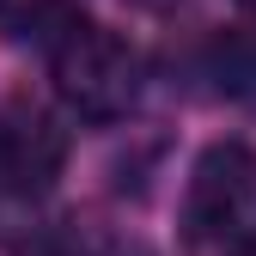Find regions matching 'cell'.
<instances>
[{
	"label": "cell",
	"mask_w": 256,
	"mask_h": 256,
	"mask_svg": "<svg viewBox=\"0 0 256 256\" xmlns=\"http://www.w3.org/2000/svg\"><path fill=\"white\" fill-rule=\"evenodd\" d=\"M250 202H256V152L244 140H214L196 158L189 189H183V232H189V244L226 238L244 220Z\"/></svg>",
	"instance_id": "2"
},
{
	"label": "cell",
	"mask_w": 256,
	"mask_h": 256,
	"mask_svg": "<svg viewBox=\"0 0 256 256\" xmlns=\"http://www.w3.org/2000/svg\"><path fill=\"white\" fill-rule=\"evenodd\" d=\"M49 80L55 98L68 104L80 122H122L140 104V55L128 49V37H116L110 24H74L68 37L49 49Z\"/></svg>",
	"instance_id": "1"
},
{
	"label": "cell",
	"mask_w": 256,
	"mask_h": 256,
	"mask_svg": "<svg viewBox=\"0 0 256 256\" xmlns=\"http://www.w3.org/2000/svg\"><path fill=\"white\" fill-rule=\"evenodd\" d=\"M74 24H80L74 0H0V30L12 43H49L55 49Z\"/></svg>",
	"instance_id": "4"
},
{
	"label": "cell",
	"mask_w": 256,
	"mask_h": 256,
	"mask_svg": "<svg viewBox=\"0 0 256 256\" xmlns=\"http://www.w3.org/2000/svg\"><path fill=\"white\" fill-rule=\"evenodd\" d=\"M208 74L220 80V92H232V98H256V24L220 30L214 49H208Z\"/></svg>",
	"instance_id": "5"
},
{
	"label": "cell",
	"mask_w": 256,
	"mask_h": 256,
	"mask_svg": "<svg viewBox=\"0 0 256 256\" xmlns=\"http://www.w3.org/2000/svg\"><path fill=\"white\" fill-rule=\"evenodd\" d=\"M68 165V128L43 104L0 110V189L12 196H43Z\"/></svg>",
	"instance_id": "3"
},
{
	"label": "cell",
	"mask_w": 256,
	"mask_h": 256,
	"mask_svg": "<svg viewBox=\"0 0 256 256\" xmlns=\"http://www.w3.org/2000/svg\"><path fill=\"white\" fill-rule=\"evenodd\" d=\"M244 6H256V0H244Z\"/></svg>",
	"instance_id": "6"
}]
</instances>
